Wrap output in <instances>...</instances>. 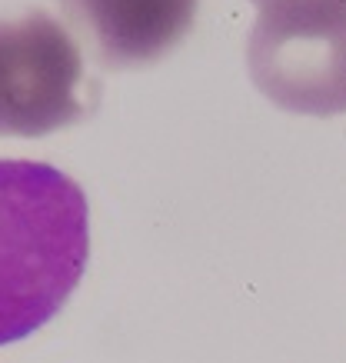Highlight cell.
<instances>
[{"label":"cell","mask_w":346,"mask_h":363,"mask_svg":"<svg viewBox=\"0 0 346 363\" xmlns=\"http://www.w3.org/2000/svg\"><path fill=\"white\" fill-rule=\"evenodd\" d=\"M257 90L303 117L346 113V0H267L246 40Z\"/></svg>","instance_id":"cell-2"},{"label":"cell","mask_w":346,"mask_h":363,"mask_svg":"<svg viewBox=\"0 0 346 363\" xmlns=\"http://www.w3.org/2000/svg\"><path fill=\"white\" fill-rule=\"evenodd\" d=\"M97 84L80 44L47 11L0 21V137H44L83 121Z\"/></svg>","instance_id":"cell-3"},{"label":"cell","mask_w":346,"mask_h":363,"mask_svg":"<svg viewBox=\"0 0 346 363\" xmlns=\"http://www.w3.org/2000/svg\"><path fill=\"white\" fill-rule=\"evenodd\" d=\"M253 4H257V7H260V4H267V0H253Z\"/></svg>","instance_id":"cell-5"},{"label":"cell","mask_w":346,"mask_h":363,"mask_svg":"<svg viewBox=\"0 0 346 363\" xmlns=\"http://www.w3.org/2000/svg\"><path fill=\"white\" fill-rule=\"evenodd\" d=\"M90 257V207L74 177L44 160H0V347L67 307Z\"/></svg>","instance_id":"cell-1"},{"label":"cell","mask_w":346,"mask_h":363,"mask_svg":"<svg viewBox=\"0 0 346 363\" xmlns=\"http://www.w3.org/2000/svg\"><path fill=\"white\" fill-rule=\"evenodd\" d=\"M90 57L107 70L156 64L193 30L200 0H60Z\"/></svg>","instance_id":"cell-4"}]
</instances>
